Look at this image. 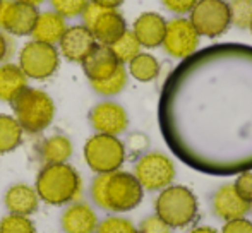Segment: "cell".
<instances>
[{
    "label": "cell",
    "mask_w": 252,
    "mask_h": 233,
    "mask_svg": "<svg viewBox=\"0 0 252 233\" xmlns=\"http://www.w3.org/2000/svg\"><path fill=\"white\" fill-rule=\"evenodd\" d=\"M144 196V189L130 172L117 170L96 175L91 183L94 204L112 213H127L136 209Z\"/></svg>",
    "instance_id": "cell-2"
},
{
    "label": "cell",
    "mask_w": 252,
    "mask_h": 233,
    "mask_svg": "<svg viewBox=\"0 0 252 233\" xmlns=\"http://www.w3.org/2000/svg\"><path fill=\"white\" fill-rule=\"evenodd\" d=\"M83 70L90 83H96L110 77L122 63L117 60L113 52L106 45H96L90 55L83 60Z\"/></svg>",
    "instance_id": "cell-17"
},
{
    "label": "cell",
    "mask_w": 252,
    "mask_h": 233,
    "mask_svg": "<svg viewBox=\"0 0 252 233\" xmlns=\"http://www.w3.org/2000/svg\"><path fill=\"white\" fill-rule=\"evenodd\" d=\"M189 233H220V232L215 230V228H211V227H196V228H192Z\"/></svg>",
    "instance_id": "cell-38"
},
{
    "label": "cell",
    "mask_w": 252,
    "mask_h": 233,
    "mask_svg": "<svg viewBox=\"0 0 252 233\" xmlns=\"http://www.w3.org/2000/svg\"><path fill=\"white\" fill-rule=\"evenodd\" d=\"M74 153V146L70 143V139L62 134H55L50 136L41 143L40 154L41 160L45 161V165H53V163H67L70 160Z\"/></svg>",
    "instance_id": "cell-22"
},
{
    "label": "cell",
    "mask_w": 252,
    "mask_h": 233,
    "mask_svg": "<svg viewBox=\"0 0 252 233\" xmlns=\"http://www.w3.org/2000/svg\"><path fill=\"white\" fill-rule=\"evenodd\" d=\"M90 123L98 134L119 137L129 127V115L122 105L106 100L91 108Z\"/></svg>",
    "instance_id": "cell-13"
},
{
    "label": "cell",
    "mask_w": 252,
    "mask_h": 233,
    "mask_svg": "<svg viewBox=\"0 0 252 233\" xmlns=\"http://www.w3.org/2000/svg\"><path fill=\"white\" fill-rule=\"evenodd\" d=\"M65 29L67 19H63L55 10H43V12H38L33 31H31V38L34 41H41V43L55 45L57 47L62 34L65 33Z\"/></svg>",
    "instance_id": "cell-18"
},
{
    "label": "cell",
    "mask_w": 252,
    "mask_h": 233,
    "mask_svg": "<svg viewBox=\"0 0 252 233\" xmlns=\"http://www.w3.org/2000/svg\"><path fill=\"white\" fill-rule=\"evenodd\" d=\"M158 122L187 167L218 176L252 170V47L213 45L180 60L163 84Z\"/></svg>",
    "instance_id": "cell-1"
},
{
    "label": "cell",
    "mask_w": 252,
    "mask_h": 233,
    "mask_svg": "<svg viewBox=\"0 0 252 233\" xmlns=\"http://www.w3.org/2000/svg\"><path fill=\"white\" fill-rule=\"evenodd\" d=\"M5 207L10 211V214H19V216H30L38 209V197L36 190L26 183H16L9 187L3 197Z\"/></svg>",
    "instance_id": "cell-20"
},
{
    "label": "cell",
    "mask_w": 252,
    "mask_h": 233,
    "mask_svg": "<svg viewBox=\"0 0 252 233\" xmlns=\"http://www.w3.org/2000/svg\"><path fill=\"white\" fill-rule=\"evenodd\" d=\"M189 21L202 38L215 40L228 31L230 9L226 0H199L189 12Z\"/></svg>",
    "instance_id": "cell-10"
},
{
    "label": "cell",
    "mask_w": 252,
    "mask_h": 233,
    "mask_svg": "<svg viewBox=\"0 0 252 233\" xmlns=\"http://www.w3.org/2000/svg\"><path fill=\"white\" fill-rule=\"evenodd\" d=\"M98 216L90 204H70L62 214V230L65 233H94Z\"/></svg>",
    "instance_id": "cell-19"
},
{
    "label": "cell",
    "mask_w": 252,
    "mask_h": 233,
    "mask_svg": "<svg viewBox=\"0 0 252 233\" xmlns=\"http://www.w3.org/2000/svg\"><path fill=\"white\" fill-rule=\"evenodd\" d=\"M199 43L201 36L190 24L189 17L179 16L166 21V29L161 47L170 57L186 60L199 50Z\"/></svg>",
    "instance_id": "cell-11"
},
{
    "label": "cell",
    "mask_w": 252,
    "mask_h": 233,
    "mask_svg": "<svg viewBox=\"0 0 252 233\" xmlns=\"http://www.w3.org/2000/svg\"><path fill=\"white\" fill-rule=\"evenodd\" d=\"M17 2H23V3H30V5H34V7H40L43 2L47 0H17Z\"/></svg>",
    "instance_id": "cell-39"
},
{
    "label": "cell",
    "mask_w": 252,
    "mask_h": 233,
    "mask_svg": "<svg viewBox=\"0 0 252 233\" xmlns=\"http://www.w3.org/2000/svg\"><path fill=\"white\" fill-rule=\"evenodd\" d=\"M96 45L93 33L84 24H74V26H67L57 47H59L60 57L69 62L83 63V60L93 52Z\"/></svg>",
    "instance_id": "cell-14"
},
{
    "label": "cell",
    "mask_w": 252,
    "mask_h": 233,
    "mask_svg": "<svg viewBox=\"0 0 252 233\" xmlns=\"http://www.w3.org/2000/svg\"><path fill=\"white\" fill-rule=\"evenodd\" d=\"M110 50L113 52V55H115L117 60H119L122 65H126V63H129L137 54L143 52V47H141V43L137 41V38L134 36L132 31L127 29L115 43L110 45Z\"/></svg>",
    "instance_id": "cell-26"
},
{
    "label": "cell",
    "mask_w": 252,
    "mask_h": 233,
    "mask_svg": "<svg viewBox=\"0 0 252 233\" xmlns=\"http://www.w3.org/2000/svg\"><path fill=\"white\" fill-rule=\"evenodd\" d=\"M24 130L16 116L0 114V154L17 149L23 143Z\"/></svg>",
    "instance_id": "cell-24"
},
{
    "label": "cell",
    "mask_w": 252,
    "mask_h": 233,
    "mask_svg": "<svg viewBox=\"0 0 252 233\" xmlns=\"http://www.w3.org/2000/svg\"><path fill=\"white\" fill-rule=\"evenodd\" d=\"M81 19L84 26L93 33L96 43L106 47L115 43L129 29L126 17L119 9H103L93 2L86 5L84 12L81 14Z\"/></svg>",
    "instance_id": "cell-7"
},
{
    "label": "cell",
    "mask_w": 252,
    "mask_h": 233,
    "mask_svg": "<svg viewBox=\"0 0 252 233\" xmlns=\"http://www.w3.org/2000/svg\"><path fill=\"white\" fill-rule=\"evenodd\" d=\"M14 54V41L12 36H9L7 33H3L0 29V63L7 62Z\"/></svg>",
    "instance_id": "cell-35"
},
{
    "label": "cell",
    "mask_w": 252,
    "mask_h": 233,
    "mask_svg": "<svg viewBox=\"0 0 252 233\" xmlns=\"http://www.w3.org/2000/svg\"><path fill=\"white\" fill-rule=\"evenodd\" d=\"M136 227L130 220L122 216H108L98 223L94 233H136Z\"/></svg>",
    "instance_id": "cell-30"
},
{
    "label": "cell",
    "mask_w": 252,
    "mask_h": 233,
    "mask_svg": "<svg viewBox=\"0 0 252 233\" xmlns=\"http://www.w3.org/2000/svg\"><path fill=\"white\" fill-rule=\"evenodd\" d=\"M17 65L28 79L45 81L52 77L60 67L59 48L55 45L31 40L21 48Z\"/></svg>",
    "instance_id": "cell-9"
},
{
    "label": "cell",
    "mask_w": 252,
    "mask_h": 233,
    "mask_svg": "<svg viewBox=\"0 0 252 233\" xmlns=\"http://www.w3.org/2000/svg\"><path fill=\"white\" fill-rule=\"evenodd\" d=\"M251 213H252V203H251Z\"/></svg>",
    "instance_id": "cell-42"
},
{
    "label": "cell",
    "mask_w": 252,
    "mask_h": 233,
    "mask_svg": "<svg viewBox=\"0 0 252 233\" xmlns=\"http://www.w3.org/2000/svg\"><path fill=\"white\" fill-rule=\"evenodd\" d=\"M52 10L63 17V19H76L81 17L90 0H48Z\"/></svg>",
    "instance_id": "cell-28"
},
{
    "label": "cell",
    "mask_w": 252,
    "mask_h": 233,
    "mask_svg": "<svg viewBox=\"0 0 252 233\" xmlns=\"http://www.w3.org/2000/svg\"><path fill=\"white\" fill-rule=\"evenodd\" d=\"M127 79H129V74H127L126 65H120L110 77H106L103 81H96V83H91V87L100 96H117V94L126 89Z\"/></svg>",
    "instance_id": "cell-25"
},
{
    "label": "cell",
    "mask_w": 252,
    "mask_h": 233,
    "mask_svg": "<svg viewBox=\"0 0 252 233\" xmlns=\"http://www.w3.org/2000/svg\"><path fill=\"white\" fill-rule=\"evenodd\" d=\"M38 7L17 0H3L0 9V29L9 36H31Z\"/></svg>",
    "instance_id": "cell-12"
},
{
    "label": "cell",
    "mask_w": 252,
    "mask_h": 233,
    "mask_svg": "<svg viewBox=\"0 0 252 233\" xmlns=\"http://www.w3.org/2000/svg\"><path fill=\"white\" fill-rule=\"evenodd\" d=\"M0 233H36V228L30 218L9 214L0 221Z\"/></svg>",
    "instance_id": "cell-29"
},
{
    "label": "cell",
    "mask_w": 252,
    "mask_h": 233,
    "mask_svg": "<svg viewBox=\"0 0 252 233\" xmlns=\"http://www.w3.org/2000/svg\"><path fill=\"white\" fill-rule=\"evenodd\" d=\"M38 197L52 206H63L79 199L83 192V180L72 165L53 163L45 165L36 176Z\"/></svg>",
    "instance_id": "cell-3"
},
{
    "label": "cell",
    "mask_w": 252,
    "mask_h": 233,
    "mask_svg": "<svg viewBox=\"0 0 252 233\" xmlns=\"http://www.w3.org/2000/svg\"><path fill=\"white\" fill-rule=\"evenodd\" d=\"M166 29V19L158 12H143L132 24V33L143 48L161 47Z\"/></svg>",
    "instance_id": "cell-16"
},
{
    "label": "cell",
    "mask_w": 252,
    "mask_h": 233,
    "mask_svg": "<svg viewBox=\"0 0 252 233\" xmlns=\"http://www.w3.org/2000/svg\"><path fill=\"white\" fill-rule=\"evenodd\" d=\"M28 87V77L17 63H0V101L12 103Z\"/></svg>",
    "instance_id": "cell-21"
},
{
    "label": "cell",
    "mask_w": 252,
    "mask_h": 233,
    "mask_svg": "<svg viewBox=\"0 0 252 233\" xmlns=\"http://www.w3.org/2000/svg\"><path fill=\"white\" fill-rule=\"evenodd\" d=\"M90 2L96 3V5L103 7V9H119L126 0H90Z\"/></svg>",
    "instance_id": "cell-37"
},
{
    "label": "cell",
    "mask_w": 252,
    "mask_h": 233,
    "mask_svg": "<svg viewBox=\"0 0 252 233\" xmlns=\"http://www.w3.org/2000/svg\"><path fill=\"white\" fill-rule=\"evenodd\" d=\"M159 70H161V65L158 58L148 52H141L127 63V74L139 83H153L155 79H158Z\"/></svg>",
    "instance_id": "cell-23"
},
{
    "label": "cell",
    "mask_w": 252,
    "mask_h": 233,
    "mask_svg": "<svg viewBox=\"0 0 252 233\" xmlns=\"http://www.w3.org/2000/svg\"><path fill=\"white\" fill-rule=\"evenodd\" d=\"M235 192L242 197L246 203H252V170L242 172V174L237 175L235 182L232 183Z\"/></svg>",
    "instance_id": "cell-31"
},
{
    "label": "cell",
    "mask_w": 252,
    "mask_h": 233,
    "mask_svg": "<svg viewBox=\"0 0 252 233\" xmlns=\"http://www.w3.org/2000/svg\"><path fill=\"white\" fill-rule=\"evenodd\" d=\"M2 3H3V0H0V9H2Z\"/></svg>",
    "instance_id": "cell-41"
},
{
    "label": "cell",
    "mask_w": 252,
    "mask_h": 233,
    "mask_svg": "<svg viewBox=\"0 0 252 233\" xmlns=\"http://www.w3.org/2000/svg\"><path fill=\"white\" fill-rule=\"evenodd\" d=\"M197 2H199V0H161L163 7H165L166 10H170L172 14H177V16H186V14H189Z\"/></svg>",
    "instance_id": "cell-33"
},
{
    "label": "cell",
    "mask_w": 252,
    "mask_h": 233,
    "mask_svg": "<svg viewBox=\"0 0 252 233\" xmlns=\"http://www.w3.org/2000/svg\"><path fill=\"white\" fill-rule=\"evenodd\" d=\"M156 216L170 228H187L197 220L199 204L194 192L186 185H168L155 199Z\"/></svg>",
    "instance_id": "cell-4"
},
{
    "label": "cell",
    "mask_w": 252,
    "mask_h": 233,
    "mask_svg": "<svg viewBox=\"0 0 252 233\" xmlns=\"http://www.w3.org/2000/svg\"><path fill=\"white\" fill-rule=\"evenodd\" d=\"M230 23L239 29H249L252 23V0H230Z\"/></svg>",
    "instance_id": "cell-27"
},
{
    "label": "cell",
    "mask_w": 252,
    "mask_h": 233,
    "mask_svg": "<svg viewBox=\"0 0 252 233\" xmlns=\"http://www.w3.org/2000/svg\"><path fill=\"white\" fill-rule=\"evenodd\" d=\"M136 233H141V232H136Z\"/></svg>",
    "instance_id": "cell-43"
},
{
    "label": "cell",
    "mask_w": 252,
    "mask_h": 233,
    "mask_svg": "<svg viewBox=\"0 0 252 233\" xmlns=\"http://www.w3.org/2000/svg\"><path fill=\"white\" fill-rule=\"evenodd\" d=\"M10 105L16 120L28 134L43 132L55 118V103L52 96L38 87H26Z\"/></svg>",
    "instance_id": "cell-5"
},
{
    "label": "cell",
    "mask_w": 252,
    "mask_h": 233,
    "mask_svg": "<svg viewBox=\"0 0 252 233\" xmlns=\"http://www.w3.org/2000/svg\"><path fill=\"white\" fill-rule=\"evenodd\" d=\"M220 233H252V221L247 218H237V220L225 221Z\"/></svg>",
    "instance_id": "cell-34"
},
{
    "label": "cell",
    "mask_w": 252,
    "mask_h": 233,
    "mask_svg": "<svg viewBox=\"0 0 252 233\" xmlns=\"http://www.w3.org/2000/svg\"><path fill=\"white\" fill-rule=\"evenodd\" d=\"M148 144H150V141H148V137L144 136V134H132V136L129 137V147L134 153L144 151L148 147Z\"/></svg>",
    "instance_id": "cell-36"
},
{
    "label": "cell",
    "mask_w": 252,
    "mask_h": 233,
    "mask_svg": "<svg viewBox=\"0 0 252 233\" xmlns=\"http://www.w3.org/2000/svg\"><path fill=\"white\" fill-rule=\"evenodd\" d=\"M249 31H251V34H252V23H251V26H249Z\"/></svg>",
    "instance_id": "cell-40"
},
{
    "label": "cell",
    "mask_w": 252,
    "mask_h": 233,
    "mask_svg": "<svg viewBox=\"0 0 252 233\" xmlns=\"http://www.w3.org/2000/svg\"><path fill=\"white\" fill-rule=\"evenodd\" d=\"M213 211L220 220L230 221L246 218V214L251 211V204L235 192L232 183H223L213 196Z\"/></svg>",
    "instance_id": "cell-15"
},
{
    "label": "cell",
    "mask_w": 252,
    "mask_h": 233,
    "mask_svg": "<svg viewBox=\"0 0 252 233\" xmlns=\"http://www.w3.org/2000/svg\"><path fill=\"white\" fill-rule=\"evenodd\" d=\"M139 232L141 233H172V228H170L159 216L153 214V216H148L141 221Z\"/></svg>",
    "instance_id": "cell-32"
},
{
    "label": "cell",
    "mask_w": 252,
    "mask_h": 233,
    "mask_svg": "<svg viewBox=\"0 0 252 233\" xmlns=\"http://www.w3.org/2000/svg\"><path fill=\"white\" fill-rule=\"evenodd\" d=\"M84 160L96 175L120 170L127 156L126 144L117 136L93 134L84 144Z\"/></svg>",
    "instance_id": "cell-6"
},
{
    "label": "cell",
    "mask_w": 252,
    "mask_h": 233,
    "mask_svg": "<svg viewBox=\"0 0 252 233\" xmlns=\"http://www.w3.org/2000/svg\"><path fill=\"white\" fill-rule=\"evenodd\" d=\"M177 175L175 163L172 158L159 151L144 153L134 165V176L144 190L159 192L165 187L172 185Z\"/></svg>",
    "instance_id": "cell-8"
}]
</instances>
